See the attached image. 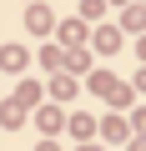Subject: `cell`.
<instances>
[{
    "mask_svg": "<svg viewBox=\"0 0 146 151\" xmlns=\"http://www.w3.org/2000/svg\"><path fill=\"white\" fill-rule=\"evenodd\" d=\"M0 65H5V70H20L25 65V50L20 45H5V50H0Z\"/></svg>",
    "mask_w": 146,
    "mask_h": 151,
    "instance_id": "cell-1",
    "label": "cell"
}]
</instances>
